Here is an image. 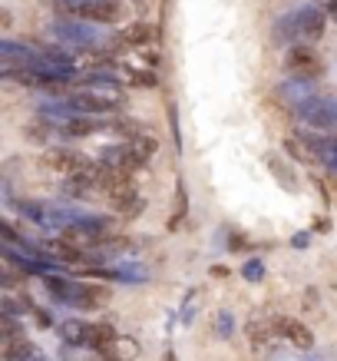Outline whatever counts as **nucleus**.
<instances>
[{"instance_id":"412c9836","label":"nucleus","mask_w":337,"mask_h":361,"mask_svg":"<svg viewBox=\"0 0 337 361\" xmlns=\"http://www.w3.org/2000/svg\"><path fill=\"white\" fill-rule=\"evenodd\" d=\"M165 361H175V355H172V351H169V355H165Z\"/></svg>"},{"instance_id":"dca6fc26","label":"nucleus","mask_w":337,"mask_h":361,"mask_svg":"<svg viewBox=\"0 0 337 361\" xmlns=\"http://www.w3.org/2000/svg\"><path fill=\"white\" fill-rule=\"evenodd\" d=\"M132 83H139V87H155V77L153 73H129Z\"/></svg>"},{"instance_id":"ddd939ff","label":"nucleus","mask_w":337,"mask_h":361,"mask_svg":"<svg viewBox=\"0 0 337 361\" xmlns=\"http://www.w3.org/2000/svg\"><path fill=\"white\" fill-rule=\"evenodd\" d=\"M311 146H314V153H317V163H324L331 166L337 173V142H327V140H311Z\"/></svg>"},{"instance_id":"f8f14e48","label":"nucleus","mask_w":337,"mask_h":361,"mask_svg":"<svg viewBox=\"0 0 337 361\" xmlns=\"http://www.w3.org/2000/svg\"><path fill=\"white\" fill-rule=\"evenodd\" d=\"M149 33H153V30H149L146 23H132V27H126V30L116 33L109 44H113V47H132V50H136L139 44H146V40H149Z\"/></svg>"},{"instance_id":"9b49d317","label":"nucleus","mask_w":337,"mask_h":361,"mask_svg":"<svg viewBox=\"0 0 337 361\" xmlns=\"http://www.w3.org/2000/svg\"><path fill=\"white\" fill-rule=\"evenodd\" d=\"M274 329H278V335H281V338L291 341L294 348H311V345H314V335H311V329H307L305 322H298V318H281Z\"/></svg>"},{"instance_id":"a211bd4d","label":"nucleus","mask_w":337,"mask_h":361,"mask_svg":"<svg viewBox=\"0 0 337 361\" xmlns=\"http://www.w3.org/2000/svg\"><path fill=\"white\" fill-rule=\"evenodd\" d=\"M218 331H222V335H229V331H231V318H229V312H222V318H218Z\"/></svg>"},{"instance_id":"6e6552de","label":"nucleus","mask_w":337,"mask_h":361,"mask_svg":"<svg viewBox=\"0 0 337 361\" xmlns=\"http://www.w3.org/2000/svg\"><path fill=\"white\" fill-rule=\"evenodd\" d=\"M294 113H298L307 126H314V130H334L337 126V99H331V97H305V99H298Z\"/></svg>"},{"instance_id":"9d476101","label":"nucleus","mask_w":337,"mask_h":361,"mask_svg":"<svg viewBox=\"0 0 337 361\" xmlns=\"http://www.w3.org/2000/svg\"><path fill=\"white\" fill-rule=\"evenodd\" d=\"M44 169H50V173H56V176H77L83 166H87V159L80 153H73V149H46L44 153Z\"/></svg>"},{"instance_id":"7ed1b4c3","label":"nucleus","mask_w":337,"mask_h":361,"mask_svg":"<svg viewBox=\"0 0 337 361\" xmlns=\"http://www.w3.org/2000/svg\"><path fill=\"white\" fill-rule=\"evenodd\" d=\"M46 279V288H50V295L56 302H63L70 308H99L103 302L109 298V292H103L99 285H87V282H66V279H56V275H44Z\"/></svg>"},{"instance_id":"f3484780","label":"nucleus","mask_w":337,"mask_h":361,"mask_svg":"<svg viewBox=\"0 0 337 361\" xmlns=\"http://www.w3.org/2000/svg\"><path fill=\"white\" fill-rule=\"evenodd\" d=\"M56 4H60V7H63V11H70V13H77L80 7H83V4H87V0H56Z\"/></svg>"},{"instance_id":"2eb2a0df","label":"nucleus","mask_w":337,"mask_h":361,"mask_svg":"<svg viewBox=\"0 0 337 361\" xmlns=\"http://www.w3.org/2000/svg\"><path fill=\"white\" fill-rule=\"evenodd\" d=\"M268 163H272L274 176H281V183H284V186H291V189H294V173H284V166H281V159H278V156H272V159H268Z\"/></svg>"},{"instance_id":"f03ea898","label":"nucleus","mask_w":337,"mask_h":361,"mask_svg":"<svg viewBox=\"0 0 337 361\" xmlns=\"http://www.w3.org/2000/svg\"><path fill=\"white\" fill-rule=\"evenodd\" d=\"M153 149H155L153 140H146V136H129V140L120 142V146L103 149V153H99V163L109 166V169H116V173L132 176L136 169L146 166V159L153 156Z\"/></svg>"},{"instance_id":"6ab92c4d","label":"nucleus","mask_w":337,"mask_h":361,"mask_svg":"<svg viewBox=\"0 0 337 361\" xmlns=\"http://www.w3.org/2000/svg\"><path fill=\"white\" fill-rule=\"evenodd\" d=\"M20 361H44V355H40V351H33V355H27V358H20Z\"/></svg>"},{"instance_id":"f257e3e1","label":"nucleus","mask_w":337,"mask_h":361,"mask_svg":"<svg viewBox=\"0 0 337 361\" xmlns=\"http://www.w3.org/2000/svg\"><path fill=\"white\" fill-rule=\"evenodd\" d=\"M66 99H70L80 113H89V116H93V113L120 110V103L126 99V93H122V87L116 80L103 77V73H89L87 80H80L77 87H73V93Z\"/></svg>"},{"instance_id":"aec40b11","label":"nucleus","mask_w":337,"mask_h":361,"mask_svg":"<svg viewBox=\"0 0 337 361\" xmlns=\"http://www.w3.org/2000/svg\"><path fill=\"white\" fill-rule=\"evenodd\" d=\"M327 11H331V17H334V20H337V0H334V4H331V7H327Z\"/></svg>"},{"instance_id":"39448f33","label":"nucleus","mask_w":337,"mask_h":361,"mask_svg":"<svg viewBox=\"0 0 337 361\" xmlns=\"http://www.w3.org/2000/svg\"><path fill=\"white\" fill-rule=\"evenodd\" d=\"M324 23H327V13L321 11V7H301V11H294L291 17H284L274 33H278L281 40H291V37L317 40V37L324 33Z\"/></svg>"},{"instance_id":"20e7f679","label":"nucleus","mask_w":337,"mask_h":361,"mask_svg":"<svg viewBox=\"0 0 337 361\" xmlns=\"http://www.w3.org/2000/svg\"><path fill=\"white\" fill-rule=\"evenodd\" d=\"M60 338L70 341V345H80V348H96L106 351L116 345V331L106 322H80V318H70L60 325Z\"/></svg>"},{"instance_id":"4468645a","label":"nucleus","mask_w":337,"mask_h":361,"mask_svg":"<svg viewBox=\"0 0 337 361\" xmlns=\"http://www.w3.org/2000/svg\"><path fill=\"white\" fill-rule=\"evenodd\" d=\"M241 275H245V279H251V282H258L261 275H265V262H258V259H251V262H245Z\"/></svg>"},{"instance_id":"423d86ee","label":"nucleus","mask_w":337,"mask_h":361,"mask_svg":"<svg viewBox=\"0 0 337 361\" xmlns=\"http://www.w3.org/2000/svg\"><path fill=\"white\" fill-rule=\"evenodd\" d=\"M50 33H53L56 40H63L70 47H80V50H93V47H106V33L99 30L96 23L83 20H56L50 23Z\"/></svg>"},{"instance_id":"0eeeda50","label":"nucleus","mask_w":337,"mask_h":361,"mask_svg":"<svg viewBox=\"0 0 337 361\" xmlns=\"http://www.w3.org/2000/svg\"><path fill=\"white\" fill-rule=\"evenodd\" d=\"M284 66H288V73L294 80H301V83H311V80H321L324 77V60L311 50V47H301L294 44L288 47V54H284Z\"/></svg>"},{"instance_id":"1a4fd4ad","label":"nucleus","mask_w":337,"mask_h":361,"mask_svg":"<svg viewBox=\"0 0 337 361\" xmlns=\"http://www.w3.org/2000/svg\"><path fill=\"white\" fill-rule=\"evenodd\" d=\"M126 13H129V7L122 0H87L73 17L89 20V23H122Z\"/></svg>"}]
</instances>
